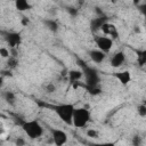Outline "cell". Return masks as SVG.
Instances as JSON below:
<instances>
[{
  "label": "cell",
  "mask_w": 146,
  "mask_h": 146,
  "mask_svg": "<svg viewBox=\"0 0 146 146\" xmlns=\"http://www.w3.org/2000/svg\"><path fill=\"white\" fill-rule=\"evenodd\" d=\"M82 67V74L86 78V84L87 87H95L98 84L99 82V75L97 73V71L92 67H89L87 65L81 66Z\"/></svg>",
  "instance_id": "277c9868"
},
{
  "label": "cell",
  "mask_w": 146,
  "mask_h": 146,
  "mask_svg": "<svg viewBox=\"0 0 146 146\" xmlns=\"http://www.w3.org/2000/svg\"><path fill=\"white\" fill-rule=\"evenodd\" d=\"M15 144H16L17 146H24V145H25V140H24L23 138H17L16 141H15Z\"/></svg>",
  "instance_id": "484cf974"
},
{
  "label": "cell",
  "mask_w": 146,
  "mask_h": 146,
  "mask_svg": "<svg viewBox=\"0 0 146 146\" xmlns=\"http://www.w3.org/2000/svg\"><path fill=\"white\" fill-rule=\"evenodd\" d=\"M89 146H115L114 143H100V144H90Z\"/></svg>",
  "instance_id": "cb8c5ba5"
},
{
  "label": "cell",
  "mask_w": 146,
  "mask_h": 146,
  "mask_svg": "<svg viewBox=\"0 0 146 146\" xmlns=\"http://www.w3.org/2000/svg\"><path fill=\"white\" fill-rule=\"evenodd\" d=\"M7 64H8V67H9V68H15V67L17 66V64H18V60H17L16 57L10 56L9 59H8V62H7Z\"/></svg>",
  "instance_id": "e0dca14e"
},
{
  "label": "cell",
  "mask_w": 146,
  "mask_h": 146,
  "mask_svg": "<svg viewBox=\"0 0 146 146\" xmlns=\"http://www.w3.org/2000/svg\"><path fill=\"white\" fill-rule=\"evenodd\" d=\"M90 120V113L88 110L80 107L74 108L73 116H72V124L76 128H83Z\"/></svg>",
  "instance_id": "3957f363"
},
{
  "label": "cell",
  "mask_w": 146,
  "mask_h": 146,
  "mask_svg": "<svg viewBox=\"0 0 146 146\" xmlns=\"http://www.w3.org/2000/svg\"><path fill=\"white\" fill-rule=\"evenodd\" d=\"M15 6H16V9L19 11H25L31 8V5L26 0H17L15 2Z\"/></svg>",
  "instance_id": "4fadbf2b"
},
{
  "label": "cell",
  "mask_w": 146,
  "mask_h": 146,
  "mask_svg": "<svg viewBox=\"0 0 146 146\" xmlns=\"http://www.w3.org/2000/svg\"><path fill=\"white\" fill-rule=\"evenodd\" d=\"M95 41H96V44L99 48V50L103 52L108 51L113 46V40L107 36H97L95 39Z\"/></svg>",
  "instance_id": "5b68a950"
},
{
  "label": "cell",
  "mask_w": 146,
  "mask_h": 146,
  "mask_svg": "<svg viewBox=\"0 0 146 146\" xmlns=\"http://www.w3.org/2000/svg\"><path fill=\"white\" fill-rule=\"evenodd\" d=\"M3 98H5V100H6L9 105H15L16 97H15L14 92H11V91H6V92L3 94Z\"/></svg>",
  "instance_id": "9a60e30c"
},
{
  "label": "cell",
  "mask_w": 146,
  "mask_h": 146,
  "mask_svg": "<svg viewBox=\"0 0 146 146\" xmlns=\"http://www.w3.org/2000/svg\"><path fill=\"white\" fill-rule=\"evenodd\" d=\"M67 11H68L71 15H73V16H75V15H76V13H78V10H76V9H74V8H68V9H67Z\"/></svg>",
  "instance_id": "4316f807"
},
{
  "label": "cell",
  "mask_w": 146,
  "mask_h": 146,
  "mask_svg": "<svg viewBox=\"0 0 146 146\" xmlns=\"http://www.w3.org/2000/svg\"><path fill=\"white\" fill-rule=\"evenodd\" d=\"M3 131V128H2V124H0V133H2Z\"/></svg>",
  "instance_id": "f546056e"
},
{
  "label": "cell",
  "mask_w": 146,
  "mask_h": 146,
  "mask_svg": "<svg viewBox=\"0 0 146 146\" xmlns=\"http://www.w3.org/2000/svg\"><path fill=\"white\" fill-rule=\"evenodd\" d=\"M132 145L133 146H140L141 145V137L139 135H135L132 137Z\"/></svg>",
  "instance_id": "ac0fdd59"
},
{
  "label": "cell",
  "mask_w": 146,
  "mask_h": 146,
  "mask_svg": "<svg viewBox=\"0 0 146 146\" xmlns=\"http://www.w3.org/2000/svg\"><path fill=\"white\" fill-rule=\"evenodd\" d=\"M55 113L58 115V117L66 124L71 125L72 124V116L74 112V106L72 104H60V105H55L51 107Z\"/></svg>",
  "instance_id": "6da1fadb"
},
{
  "label": "cell",
  "mask_w": 146,
  "mask_h": 146,
  "mask_svg": "<svg viewBox=\"0 0 146 146\" xmlns=\"http://www.w3.org/2000/svg\"><path fill=\"white\" fill-rule=\"evenodd\" d=\"M44 25H46L50 31L56 32V31L58 30V24H57L55 21H52V19H47V21H44Z\"/></svg>",
  "instance_id": "2e32d148"
},
{
  "label": "cell",
  "mask_w": 146,
  "mask_h": 146,
  "mask_svg": "<svg viewBox=\"0 0 146 146\" xmlns=\"http://www.w3.org/2000/svg\"><path fill=\"white\" fill-rule=\"evenodd\" d=\"M100 30L104 32V34H106V35H110L112 40L117 38V31H116V27H115L113 24H110V23H105V24L102 26V29H100Z\"/></svg>",
  "instance_id": "ba28073f"
},
{
  "label": "cell",
  "mask_w": 146,
  "mask_h": 146,
  "mask_svg": "<svg viewBox=\"0 0 146 146\" xmlns=\"http://www.w3.org/2000/svg\"><path fill=\"white\" fill-rule=\"evenodd\" d=\"M89 55H90V58L95 63H102L105 58V52H103L100 50H91Z\"/></svg>",
  "instance_id": "7c38bea8"
},
{
  "label": "cell",
  "mask_w": 146,
  "mask_h": 146,
  "mask_svg": "<svg viewBox=\"0 0 146 146\" xmlns=\"http://www.w3.org/2000/svg\"><path fill=\"white\" fill-rule=\"evenodd\" d=\"M83 74H82V71H78V70H72V71H70L68 72V78H70V81L73 83L74 81H76V80H79V79H81V76H82Z\"/></svg>",
  "instance_id": "5bb4252c"
},
{
  "label": "cell",
  "mask_w": 146,
  "mask_h": 146,
  "mask_svg": "<svg viewBox=\"0 0 146 146\" xmlns=\"http://www.w3.org/2000/svg\"><path fill=\"white\" fill-rule=\"evenodd\" d=\"M29 22H30V21H29L27 17H23V18H22V24H23V25H27Z\"/></svg>",
  "instance_id": "83f0119b"
},
{
  "label": "cell",
  "mask_w": 146,
  "mask_h": 146,
  "mask_svg": "<svg viewBox=\"0 0 146 146\" xmlns=\"http://www.w3.org/2000/svg\"><path fill=\"white\" fill-rule=\"evenodd\" d=\"M6 39H7L8 44H9L13 49H14L15 47H17V46L21 43V41H22L21 34H19V33H16V32L8 33V34H7V36H6Z\"/></svg>",
  "instance_id": "52a82bcc"
},
{
  "label": "cell",
  "mask_w": 146,
  "mask_h": 146,
  "mask_svg": "<svg viewBox=\"0 0 146 146\" xmlns=\"http://www.w3.org/2000/svg\"><path fill=\"white\" fill-rule=\"evenodd\" d=\"M106 23V17H98V18H95L90 22V27H91V31L96 32L98 30L102 29V26Z\"/></svg>",
  "instance_id": "30bf717a"
},
{
  "label": "cell",
  "mask_w": 146,
  "mask_h": 146,
  "mask_svg": "<svg viewBox=\"0 0 146 146\" xmlns=\"http://www.w3.org/2000/svg\"><path fill=\"white\" fill-rule=\"evenodd\" d=\"M2 84H3V78H2V76H0V88L2 87Z\"/></svg>",
  "instance_id": "f1b7e54d"
},
{
  "label": "cell",
  "mask_w": 146,
  "mask_h": 146,
  "mask_svg": "<svg viewBox=\"0 0 146 146\" xmlns=\"http://www.w3.org/2000/svg\"><path fill=\"white\" fill-rule=\"evenodd\" d=\"M124 59H125L124 54H123L122 51H119V52H116V54L111 58V66H112V67H119V66H121V65L123 64Z\"/></svg>",
  "instance_id": "9c48e42d"
},
{
  "label": "cell",
  "mask_w": 146,
  "mask_h": 146,
  "mask_svg": "<svg viewBox=\"0 0 146 146\" xmlns=\"http://www.w3.org/2000/svg\"><path fill=\"white\" fill-rule=\"evenodd\" d=\"M87 135H88L89 137H92V138H97V136H98V133H97L95 130H88V131H87Z\"/></svg>",
  "instance_id": "d4e9b609"
},
{
  "label": "cell",
  "mask_w": 146,
  "mask_h": 146,
  "mask_svg": "<svg viewBox=\"0 0 146 146\" xmlns=\"http://www.w3.org/2000/svg\"><path fill=\"white\" fill-rule=\"evenodd\" d=\"M0 56L1 57H9V51L6 48H0Z\"/></svg>",
  "instance_id": "7402d4cb"
},
{
  "label": "cell",
  "mask_w": 146,
  "mask_h": 146,
  "mask_svg": "<svg viewBox=\"0 0 146 146\" xmlns=\"http://www.w3.org/2000/svg\"><path fill=\"white\" fill-rule=\"evenodd\" d=\"M87 89H88V91H89L91 95H98V94H100V91H102L97 86H95V87H87Z\"/></svg>",
  "instance_id": "d6986e66"
},
{
  "label": "cell",
  "mask_w": 146,
  "mask_h": 146,
  "mask_svg": "<svg viewBox=\"0 0 146 146\" xmlns=\"http://www.w3.org/2000/svg\"><path fill=\"white\" fill-rule=\"evenodd\" d=\"M115 78L123 84V86H125V84H128L129 82H130V79H131V75H130V72H128V71H124V72H120V73H116L115 74Z\"/></svg>",
  "instance_id": "8fae6325"
},
{
  "label": "cell",
  "mask_w": 146,
  "mask_h": 146,
  "mask_svg": "<svg viewBox=\"0 0 146 146\" xmlns=\"http://www.w3.org/2000/svg\"><path fill=\"white\" fill-rule=\"evenodd\" d=\"M46 90H47V92H54L56 90V87H55V84L49 83V84L46 86Z\"/></svg>",
  "instance_id": "603a6c76"
},
{
  "label": "cell",
  "mask_w": 146,
  "mask_h": 146,
  "mask_svg": "<svg viewBox=\"0 0 146 146\" xmlns=\"http://www.w3.org/2000/svg\"><path fill=\"white\" fill-rule=\"evenodd\" d=\"M22 128L24 130V132L31 138V139H35V138H39L42 136L43 133V128L41 127V124L35 121V120H32V121H25L22 123Z\"/></svg>",
  "instance_id": "7a4b0ae2"
},
{
  "label": "cell",
  "mask_w": 146,
  "mask_h": 146,
  "mask_svg": "<svg viewBox=\"0 0 146 146\" xmlns=\"http://www.w3.org/2000/svg\"><path fill=\"white\" fill-rule=\"evenodd\" d=\"M51 135H52V140L56 146H63L67 141V135L63 130L58 129H51Z\"/></svg>",
  "instance_id": "8992f818"
},
{
  "label": "cell",
  "mask_w": 146,
  "mask_h": 146,
  "mask_svg": "<svg viewBox=\"0 0 146 146\" xmlns=\"http://www.w3.org/2000/svg\"><path fill=\"white\" fill-rule=\"evenodd\" d=\"M137 111H138V113H139L140 116H143V117L146 116V106L145 105H140Z\"/></svg>",
  "instance_id": "44dd1931"
},
{
  "label": "cell",
  "mask_w": 146,
  "mask_h": 146,
  "mask_svg": "<svg viewBox=\"0 0 146 146\" xmlns=\"http://www.w3.org/2000/svg\"><path fill=\"white\" fill-rule=\"evenodd\" d=\"M138 62L140 65H144L145 62H146V52L145 51H141L140 55H139V58H138Z\"/></svg>",
  "instance_id": "ffe728a7"
}]
</instances>
